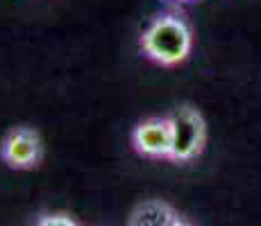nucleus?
<instances>
[{"mask_svg":"<svg viewBox=\"0 0 261 226\" xmlns=\"http://www.w3.org/2000/svg\"><path fill=\"white\" fill-rule=\"evenodd\" d=\"M143 54L159 66H179L193 48V34L184 16L175 12L159 14L148 23L139 39Z\"/></svg>","mask_w":261,"mask_h":226,"instance_id":"obj_1","label":"nucleus"},{"mask_svg":"<svg viewBox=\"0 0 261 226\" xmlns=\"http://www.w3.org/2000/svg\"><path fill=\"white\" fill-rule=\"evenodd\" d=\"M170 120V134H173V147H170V158L173 163H187L193 160L204 149L207 140V124L198 109L184 107L175 109L168 115Z\"/></svg>","mask_w":261,"mask_h":226,"instance_id":"obj_2","label":"nucleus"},{"mask_svg":"<svg viewBox=\"0 0 261 226\" xmlns=\"http://www.w3.org/2000/svg\"><path fill=\"white\" fill-rule=\"evenodd\" d=\"M0 158L12 170H34L43 158L41 136L32 127H14L3 138Z\"/></svg>","mask_w":261,"mask_h":226,"instance_id":"obj_3","label":"nucleus"},{"mask_svg":"<svg viewBox=\"0 0 261 226\" xmlns=\"http://www.w3.org/2000/svg\"><path fill=\"white\" fill-rule=\"evenodd\" d=\"M132 145L137 154L145 158H170L173 134H170L168 115L141 120L132 132Z\"/></svg>","mask_w":261,"mask_h":226,"instance_id":"obj_4","label":"nucleus"},{"mask_svg":"<svg viewBox=\"0 0 261 226\" xmlns=\"http://www.w3.org/2000/svg\"><path fill=\"white\" fill-rule=\"evenodd\" d=\"M179 215L162 199H145L132 210L127 226H175Z\"/></svg>","mask_w":261,"mask_h":226,"instance_id":"obj_5","label":"nucleus"},{"mask_svg":"<svg viewBox=\"0 0 261 226\" xmlns=\"http://www.w3.org/2000/svg\"><path fill=\"white\" fill-rule=\"evenodd\" d=\"M34 226H80V224L66 213H53V215H43Z\"/></svg>","mask_w":261,"mask_h":226,"instance_id":"obj_6","label":"nucleus"},{"mask_svg":"<svg viewBox=\"0 0 261 226\" xmlns=\"http://www.w3.org/2000/svg\"><path fill=\"white\" fill-rule=\"evenodd\" d=\"M175 226H193V224H189V222H182V219H177V222H175Z\"/></svg>","mask_w":261,"mask_h":226,"instance_id":"obj_7","label":"nucleus"},{"mask_svg":"<svg viewBox=\"0 0 261 226\" xmlns=\"http://www.w3.org/2000/svg\"><path fill=\"white\" fill-rule=\"evenodd\" d=\"M177 3H189V0H177Z\"/></svg>","mask_w":261,"mask_h":226,"instance_id":"obj_8","label":"nucleus"}]
</instances>
